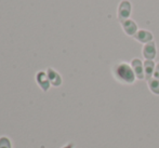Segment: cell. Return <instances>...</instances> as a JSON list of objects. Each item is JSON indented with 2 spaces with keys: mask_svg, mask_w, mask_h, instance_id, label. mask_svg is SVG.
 I'll list each match as a JSON object with an SVG mask.
<instances>
[{
  "mask_svg": "<svg viewBox=\"0 0 159 148\" xmlns=\"http://www.w3.org/2000/svg\"><path fill=\"white\" fill-rule=\"evenodd\" d=\"M153 78H155V79H159V63L156 65V67H155V71H154Z\"/></svg>",
  "mask_w": 159,
  "mask_h": 148,
  "instance_id": "obj_10",
  "label": "cell"
},
{
  "mask_svg": "<svg viewBox=\"0 0 159 148\" xmlns=\"http://www.w3.org/2000/svg\"><path fill=\"white\" fill-rule=\"evenodd\" d=\"M142 54L145 60L154 61L156 55H157V49H156L155 41H151V42H148V43L144 44L143 50H142Z\"/></svg>",
  "mask_w": 159,
  "mask_h": 148,
  "instance_id": "obj_3",
  "label": "cell"
},
{
  "mask_svg": "<svg viewBox=\"0 0 159 148\" xmlns=\"http://www.w3.org/2000/svg\"><path fill=\"white\" fill-rule=\"evenodd\" d=\"M63 148H74V144L73 143H69V144H67L66 146H64Z\"/></svg>",
  "mask_w": 159,
  "mask_h": 148,
  "instance_id": "obj_11",
  "label": "cell"
},
{
  "mask_svg": "<svg viewBox=\"0 0 159 148\" xmlns=\"http://www.w3.org/2000/svg\"><path fill=\"white\" fill-rule=\"evenodd\" d=\"M147 84H148V88L152 93L155 95H159V79L152 78L147 81Z\"/></svg>",
  "mask_w": 159,
  "mask_h": 148,
  "instance_id": "obj_8",
  "label": "cell"
},
{
  "mask_svg": "<svg viewBox=\"0 0 159 148\" xmlns=\"http://www.w3.org/2000/svg\"><path fill=\"white\" fill-rule=\"evenodd\" d=\"M132 69L134 71L136 79L143 80L145 79V74H144V66H143V62L140 59H133L130 63Z\"/></svg>",
  "mask_w": 159,
  "mask_h": 148,
  "instance_id": "obj_4",
  "label": "cell"
},
{
  "mask_svg": "<svg viewBox=\"0 0 159 148\" xmlns=\"http://www.w3.org/2000/svg\"><path fill=\"white\" fill-rule=\"evenodd\" d=\"M113 75L115 79L120 83L125 84H132L135 81V75L132 69L131 65L126 62L117 63L113 67Z\"/></svg>",
  "mask_w": 159,
  "mask_h": 148,
  "instance_id": "obj_1",
  "label": "cell"
},
{
  "mask_svg": "<svg viewBox=\"0 0 159 148\" xmlns=\"http://www.w3.org/2000/svg\"><path fill=\"white\" fill-rule=\"evenodd\" d=\"M144 66V74H145V79L148 81L149 79H152L154 76V71H155L156 64L154 63V61L151 60H145V62L143 63Z\"/></svg>",
  "mask_w": 159,
  "mask_h": 148,
  "instance_id": "obj_7",
  "label": "cell"
},
{
  "mask_svg": "<svg viewBox=\"0 0 159 148\" xmlns=\"http://www.w3.org/2000/svg\"><path fill=\"white\" fill-rule=\"evenodd\" d=\"M132 13V4L129 0H122L120 1L117 9V17L120 23L130 19V15Z\"/></svg>",
  "mask_w": 159,
  "mask_h": 148,
  "instance_id": "obj_2",
  "label": "cell"
},
{
  "mask_svg": "<svg viewBox=\"0 0 159 148\" xmlns=\"http://www.w3.org/2000/svg\"><path fill=\"white\" fill-rule=\"evenodd\" d=\"M133 38L136 40V41L141 42V43H148L151 41H154V36L151 31L145 30V29H140L138 30V33L133 36Z\"/></svg>",
  "mask_w": 159,
  "mask_h": 148,
  "instance_id": "obj_6",
  "label": "cell"
},
{
  "mask_svg": "<svg viewBox=\"0 0 159 148\" xmlns=\"http://www.w3.org/2000/svg\"><path fill=\"white\" fill-rule=\"evenodd\" d=\"M0 148H12L10 138L6 137V136H1L0 137Z\"/></svg>",
  "mask_w": 159,
  "mask_h": 148,
  "instance_id": "obj_9",
  "label": "cell"
},
{
  "mask_svg": "<svg viewBox=\"0 0 159 148\" xmlns=\"http://www.w3.org/2000/svg\"><path fill=\"white\" fill-rule=\"evenodd\" d=\"M121 27H122V30L125 31V34L130 37H133L136 33H138V25L136 23L133 21V20L129 19L127 21H124L121 22Z\"/></svg>",
  "mask_w": 159,
  "mask_h": 148,
  "instance_id": "obj_5",
  "label": "cell"
}]
</instances>
